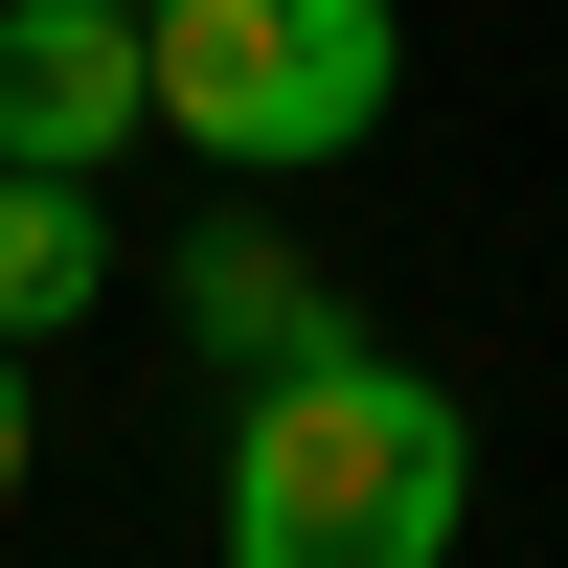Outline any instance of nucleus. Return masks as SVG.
I'll list each match as a JSON object with an SVG mask.
<instances>
[{"mask_svg": "<svg viewBox=\"0 0 568 568\" xmlns=\"http://www.w3.org/2000/svg\"><path fill=\"white\" fill-rule=\"evenodd\" d=\"M205 524H227V568H433L478 524V409L342 318L318 364H251V387H227Z\"/></svg>", "mask_w": 568, "mask_h": 568, "instance_id": "obj_1", "label": "nucleus"}, {"mask_svg": "<svg viewBox=\"0 0 568 568\" xmlns=\"http://www.w3.org/2000/svg\"><path fill=\"white\" fill-rule=\"evenodd\" d=\"M136 69H160V136L227 182H318L387 136L409 23L387 0H136Z\"/></svg>", "mask_w": 568, "mask_h": 568, "instance_id": "obj_2", "label": "nucleus"}, {"mask_svg": "<svg viewBox=\"0 0 568 568\" xmlns=\"http://www.w3.org/2000/svg\"><path fill=\"white\" fill-rule=\"evenodd\" d=\"M160 136V69H136V0H0V160H91Z\"/></svg>", "mask_w": 568, "mask_h": 568, "instance_id": "obj_3", "label": "nucleus"}, {"mask_svg": "<svg viewBox=\"0 0 568 568\" xmlns=\"http://www.w3.org/2000/svg\"><path fill=\"white\" fill-rule=\"evenodd\" d=\"M182 342L251 387V364H318L342 342V273L296 251V227H182Z\"/></svg>", "mask_w": 568, "mask_h": 568, "instance_id": "obj_4", "label": "nucleus"}, {"mask_svg": "<svg viewBox=\"0 0 568 568\" xmlns=\"http://www.w3.org/2000/svg\"><path fill=\"white\" fill-rule=\"evenodd\" d=\"M136 273V227L91 205V160H0V342H45V318H91Z\"/></svg>", "mask_w": 568, "mask_h": 568, "instance_id": "obj_5", "label": "nucleus"}, {"mask_svg": "<svg viewBox=\"0 0 568 568\" xmlns=\"http://www.w3.org/2000/svg\"><path fill=\"white\" fill-rule=\"evenodd\" d=\"M0 500H23V342H0Z\"/></svg>", "mask_w": 568, "mask_h": 568, "instance_id": "obj_6", "label": "nucleus"}]
</instances>
